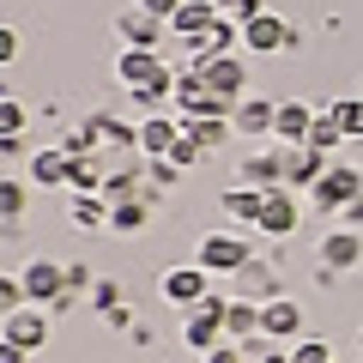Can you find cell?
Listing matches in <instances>:
<instances>
[{"instance_id": "cell-28", "label": "cell", "mask_w": 363, "mask_h": 363, "mask_svg": "<svg viewBox=\"0 0 363 363\" xmlns=\"http://www.w3.org/2000/svg\"><path fill=\"white\" fill-rule=\"evenodd\" d=\"M97 145H104V133H97V128L85 121V128H67L61 152H67V157H97Z\"/></svg>"}, {"instance_id": "cell-34", "label": "cell", "mask_w": 363, "mask_h": 363, "mask_svg": "<svg viewBox=\"0 0 363 363\" xmlns=\"http://www.w3.org/2000/svg\"><path fill=\"white\" fill-rule=\"evenodd\" d=\"M116 303H121V285H116V279H97V285H91V309H116Z\"/></svg>"}, {"instance_id": "cell-25", "label": "cell", "mask_w": 363, "mask_h": 363, "mask_svg": "<svg viewBox=\"0 0 363 363\" xmlns=\"http://www.w3.org/2000/svg\"><path fill=\"white\" fill-rule=\"evenodd\" d=\"M345 140V121H339V109L327 104V109H315V128H309V145L315 152H333V145Z\"/></svg>"}, {"instance_id": "cell-4", "label": "cell", "mask_w": 363, "mask_h": 363, "mask_svg": "<svg viewBox=\"0 0 363 363\" xmlns=\"http://www.w3.org/2000/svg\"><path fill=\"white\" fill-rule=\"evenodd\" d=\"M18 285H25V297L43 303V309H55V303L73 291V285H67V267H61V260H49V255L25 260V267H18Z\"/></svg>"}, {"instance_id": "cell-40", "label": "cell", "mask_w": 363, "mask_h": 363, "mask_svg": "<svg viewBox=\"0 0 363 363\" xmlns=\"http://www.w3.org/2000/svg\"><path fill=\"white\" fill-rule=\"evenodd\" d=\"M339 224H351V230H357V224H363V194L351 200V206H339Z\"/></svg>"}, {"instance_id": "cell-36", "label": "cell", "mask_w": 363, "mask_h": 363, "mask_svg": "<svg viewBox=\"0 0 363 363\" xmlns=\"http://www.w3.org/2000/svg\"><path fill=\"white\" fill-rule=\"evenodd\" d=\"M13 61H18V30L0 25V67H13Z\"/></svg>"}, {"instance_id": "cell-26", "label": "cell", "mask_w": 363, "mask_h": 363, "mask_svg": "<svg viewBox=\"0 0 363 363\" xmlns=\"http://www.w3.org/2000/svg\"><path fill=\"white\" fill-rule=\"evenodd\" d=\"M182 128H188V133L212 152V145H224V140L236 133V121H230V116H194V121H182Z\"/></svg>"}, {"instance_id": "cell-14", "label": "cell", "mask_w": 363, "mask_h": 363, "mask_svg": "<svg viewBox=\"0 0 363 363\" xmlns=\"http://www.w3.org/2000/svg\"><path fill=\"white\" fill-rule=\"evenodd\" d=\"M321 267H333V272H351V267H363V230H327L321 236Z\"/></svg>"}, {"instance_id": "cell-16", "label": "cell", "mask_w": 363, "mask_h": 363, "mask_svg": "<svg viewBox=\"0 0 363 363\" xmlns=\"http://www.w3.org/2000/svg\"><path fill=\"white\" fill-rule=\"evenodd\" d=\"M309 128H315L309 104H279V116H272V140L279 145H309Z\"/></svg>"}, {"instance_id": "cell-24", "label": "cell", "mask_w": 363, "mask_h": 363, "mask_svg": "<svg viewBox=\"0 0 363 363\" xmlns=\"http://www.w3.org/2000/svg\"><path fill=\"white\" fill-rule=\"evenodd\" d=\"M145 212H152V194L121 200V206H109V230H116V236H133V230L145 224Z\"/></svg>"}, {"instance_id": "cell-31", "label": "cell", "mask_w": 363, "mask_h": 363, "mask_svg": "<svg viewBox=\"0 0 363 363\" xmlns=\"http://www.w3.org/2000/svg\"><path fill=\"white\" fill-rule=\"evenodd\" d=\"M200 157H206V145H200L188 128H182V140L169 145V164H176V169H188V164H200Z\"/></svg>"}, {"instance_id": "cell-41", "label": "cell", "mask_w": 363, "mask_h": 363, "mask_svg": "<svg viewBox=\"0 0 363 363\" xmlns=\"http://www.w3.org/2000/svg\"><path fill=\"white\" fill-rule=\"evenodd\" d=\"M176 176H182V169L169 164V157H152V182H176Z\"/></svg>"}, {"instance_id": "cell-15", "label": "cell", "mask_w": 363, "mask_h": 363, "mask_svg": "<svg viewBox=\"0 0 363 363\" xmlns=\"http://www.w3.org/2000/svg\"><path fill=\"white\" fill-rule=\"evenodd\" d=\"M218 0H182V13L169 18V30H176V37H188V43H206V30L218 25Z\"/></svg>"}, {"instance_id": "cell-23", "label": "cell", "mask_w": 363, "mask_h": 363, "mask_svg": "<svg viewBox=\"0 0 363 363\" xmlns=\"http://www.w3.org/2000/svg\"><path fill=\"white\" fill-rule=\"evenodd\" d=\"M260 200H267V194L242 182V188H230V194H224L218 206H224V218H236V224H255V218H260Z\"/></svg>"}, {"instance_id": "cell-35", "label": "cell", "mask_w": 363, "mask_h": 363, "mask_svg": "<svg viewBox=\"0 0 363 363\" xmlns=\"http://www.w3.org/2000/svg\"><path fill=\"white\" fill-rule=\"evenodd\" d=\"M200 363H248V351L236 345V339H224V345H218V351H206Z\"/></svg>"}, {"instance_id": "cell-33", "label": "cell", "mask_w": 363, "mask_h": 363, "mask_svg": "<svg viewBox=\"0 0 363 363\" xmlns=\"http://www.w3.org/2000/svg\"><path fill=\"white\" fill-rule=\"evenodd\" d=\"M218 13L230 18V25H248V18H255V13H267V6H260V0H218Z\"/></svg>"}, {"instance_id": "cell-6", "label": "cell", "mask_w": 363, "mask_h": 363, "mask_svg": "<svg viewBox=\"0 0 363 363\" xmlns=\"http://www.w3.org/2000/svg\"><path fill=\"white\" fill-rule=\"evenodd\" d=\"M206 291H212V272L200 267V260H188V267H164V272H157V297H164V303H182V309H194Z\"/></svg>"}, {"instance_id": "cell-38", "label": "cell", "mask_w": 363, "mask_h": 363, "mask_svg": "<svg viewBox=\"0 0 363 363\" xmlns=\"http://www.w3.org/2000/svg\"><path fill=\"white\" fill-rule=\"evenodd\" d=\"M104 321H109V327H116V333H121V327H128V333H133V309H128V303H116V309H109V315H104Z\"/></svg>"}, {"instance_id": "cell-20", "label": "cell", "mask_w": 363, "mask_h": 363, "mask_svg": "<svg viewBox=\"0 0 363 363\" xmlns=\"http://www.w3.org/2000/svg\"><path fill=\"white\" fill-rule=\"evenodd\" d=\"M236 279H242V297H255V303H279L285 297V285H279V272H272L267 260H248Z\"/></svg>"}, {"instance_id": "cell-11", "label": "cell", "mask_w": 363, "mask_h": 363, "mask_svg": "<svg viewBox=\"0 0 363 363\" xmlns=\"http://www.w3.org/2000/svg\"><path fill=\"white\" fill-rule=\"evenodd\" d=\"M116 37H121V49H157L169 37V25L157 13H145V6H128V13H116Z\"/></svg>"}, {"instance_id": "cell-21", "label": "cell", "mask_w": 363, "mask_h": 363, "mask_svg": "<svg viewBox=\"0 0 363 363\" xmlns=\"http://www.w3.org/2000/svg\"><path fill=\"white\" fill-rule=\"evenodd\" d=\"M224 333L242 345V339H255L260 333V303L255 297H230V309H224Z\"/></svg>"}, {"instance_id": "cell-8", "label": "cell", "mask_w": 363, "mask_h": 363, "mask_svg": "<svg viewBox=\"0 0 363 363\" xmlns=\"http://www.w3.org/2000/svg\"><path fill=\"white\" fill-rule=\"evenodd\" d=\"M242 49L248 55H285V49H297V30H291L279 13H255L242 25Z\"/></svg>"}, {"instance_id": "cell-22", "label": "cell", "mask_w": 363, "mask_h": 363, "mask_svg": "<svg viewBox=\"0 0 363 363\" xmlns=\"http://www.w3.org/2000/svg\"><path fill=\"white\" fill-rule=\"evenodd\" d=\"M67 218H73L79 230H109V200L104 194H73L67 200Z\"/></svg>"}, {"instance_id": "cell-32", "label": "cell", "mask_w": 363, "mask_h": 363, "mask_svg": "<svg viewBox=\"0 0 363 363\" xmlns=\"http://www.w3.org/2000/svg\"><path fill=\"white\" fill-rule=\"evenodd\" d=\"M291 363H339V357H333V345H327V339H297Z\"/></svg>"}, {"instance_id": "cell-37", "label": "cell", "mask_w": 363, "mask_h": 363, "mask_svg": "<svg viewBox=\"0 0 363 363\" xmlns=\"http://www.w3.org/2000/svg\"><path fill=\"white\" fill-rule=\"evenodd\" d=\"M140 6H145V13H157V18H164V25H169V18L182 13V0H140Z\"/></svg>"}, {"instance_id": "cell-39", "label": "cell", "mask_w": 363, "mask_h": 363, "mask_svg": "<svg viewBox=\"0 0 363 363\" xmlns=\"http://www.w3.org/2000/svg\"><path fill=\"white\" fill-rule=\"evenodd\" d=\"M67 285L85 291V285H97V279H91V267H79V260H73V267H67Z\"/></svg>"}, {"instance_id": "cell-19", "label": "cell", "mask_w": 363, "mask_h": 363, "mask_svg": "<svg viewBox=\"0 0 363 363\" xmlns=\"http://www.w3.org/2000/svg\"><path fill=\"white\" fill-rule=\"evenodd\" d=\"M260 333H267V339H297V333H303V309H297L291 297L260 303Z\"/></svg>"}, {"instance_id": "cell-9", "label": "cell", "mask_w": 363, "mask_h": 363, "mask_svg": "<svg viewBox=\"0 0 363 363\" xmlns=\"http://www.w3.org/2000/svg\"><path fill=\"white\" fill-rule=\"evenodd\" d=\"M357 194H363V169H351V164H333V169L309 188L315 212H339V206H351Z\"/></svg>"}, {"instance_id": "cell-13", "label": "cell", "mask_w": 363, "mask_h": 363, "mask_svg": "<svg viewBox=\"0 0 363 363\" xmlns=\"http://www.w3.org/2000/svg\"><path fill=\"white\" fill-rule=\"evenodd\" d=\"M30 212V176H0V236H18Z\"/></svg>"}, {"instance_id": "cell-30", "label": "cell", "mask_w": 363, "mask_h": 363, "mask_svg": "<svg viewBox=\"0 0 363 363\" xmlns=\"http://www.w3.org/2000/svg\"><path fill=\"white\" fill-rule=\"evenodd\" d=\"M339 121H345V140H363V91H357V97H339Z\"/></svg>"}, {"instance_id": "cell-3", "label": "cell", "mask_w": 363, "mask_h": 363, "mask_svg": "<svg viewBox=\"0 0 363 363\" xmlns=\"http://www.w3.org/2000/svg\"><path fill=\"white\" fill-rule=\"evenodd\" d=\"M188 67H194V73L206 79V85L218 91L230 109L248 97V91H242V85H248V73H242V61H236V55H188Z\"/></svg>"}, {"instance_id": "cell-42", "label": "cell", "mask_w": 363, "mask_h": 363, "mask_svg": "<svg viewBox=\"0 0 363 363\" xmlns=\"http://www.w3.org/2000/svg\"><path fill=\"white\" fill-rule=\"evenodd\" d=\"M25 357H30L25 345H13V339H0V363H25Z\"/></svg>"}, {"instance_id": "cell-12", "label": "cell", "mask_w": 363, "mask_h": 363, "mask_svg": "<svg viewBox=\"0 0 363 363\" xmlns=\"http://www.w3.org/2000/svg\"><path fill=\"white\" fill-rule=\"evenodd\" d=\"M25 176H30V188H73V157L61 145H43V152L25 157Z\"/></svg>"}, {"instance_id": "cell-10", "label": "cell", "mask_w": 363, "mask_h": 363, "mask_svg": "<svg viewBox=\"0 0 363 363\" xmlns=\"http://www.w3.org/2000/svg\"><path fill=\"white\" fill-rule=\"evenodd\" d=\"M0 339H13V345H25V351H43L49 345V309H43V303L13 309L6 321H0Z\"/></svg>"}, {"instance_id": "cell-5", "label": "cell", "mask_w": 363, "mask_h": 363, "mask_svg": "<svg viewBox=\"0 0 363 363\" xmlns=\"http://www.w3.org/2000/svg\"><path fill=\"white\" fill-rule=\"evenodd\" d=\"M194 260H200V267L212 272V279H224V272H242L248 260H255V248H248L242 236H230V230H212L206 242L194 248Z\"/></svg>"}, {"instance_id": "cell-2", "label": "cell", "mask_w": 363, "mask_h": 363, "mask_svg": "<svg viewBox=\"0 0 363 363\" xmlns=\"http://www.w3.org/2000/svg\"><path fill=\"white\" fill-rule=\"evenodd\" d=\"M236 176L248 182V188H285V176H291V145H279V140H267L260 152H248L242 164H236Z\"/></svg>"}, {"instance_id": "cell-18", "label": "cell", "mask_w": 363, "mask_h": 363, "mask_svg": "<svg viewBox=\"0 0 363 363\" xmlns=\"http://www.w3.org/2000/svg\"><path fill=\"white\" fill-rule=\"evenodd\" d=\"M176 140H182V116H145L140 121V152L145 157H169Z\"/></svg>"}, {"instance_id": "cell-29", "label": "cell", "mask_w": 363, "mask_h": 363, "mask_svg": "<svg viewBox=\"0 0 363 363\" xmlns=\"http://www.w3.org/2000/svg\"><path fill=\"white\" fill-rule=\"evenodd\" d=\"M25 285H18V272H0V321H6V315H13V309H25Z\"/></svg>"}, {"instance_id": "cell-7", "label": "cell", "mask_w": 363, "mask_h": 363, "mask_svg": "<svg viewBox=\"0 0 363 363\" xmlns=\"http://www.w3.org/2000/svg\"><path fill=\"white\" fill-rule=\"evenodd\" d=\"M297 218H303V206H297V188H267L255 230H267L272 242H285V236H297Z\"/></svg>"}, {"instance_id": "cell-27", "label": "cell", "mask_w": 363, "mask_h": 363, "mask_svg": "<svg viewBox=\"0 0 363 363\" xmlns=\"http://www.w3.org/2000/svg\"><path fill=\"white\" fill-rule=\"evenodd\" d=\"M25 128H30V109L18 97H0V140H25Z\"/></svg>"}, {"instance_id": "cell-1", "label": "cell", "mask_w": 363, "mask_h": 363, "mask_svg": "<svg viewBox=\"0 0 363 363\" xmlns=\"http://www.w3.org/2000/svg\"><path fill=\"white\" fill-rule=\"evenodd\" d=\"M116 79L128 91H176V73L157 49H121L116 55Z\"/></svg>"}, {"instance_id": "cell-17", "label": "cell", "mask_w": 363, "mask_h": 363, "mask_svg": "<svg viewBox=\"0 0 363 363\" xmlns=\"http://www.w3.org/2000/svg\"><path fill=\"white\" fill-rule=\"evenodd\" d=\"M272 116H279V104H267V97H242L230 109L236 133H248V140H272Z\"/></svg>"}]
</instances>
